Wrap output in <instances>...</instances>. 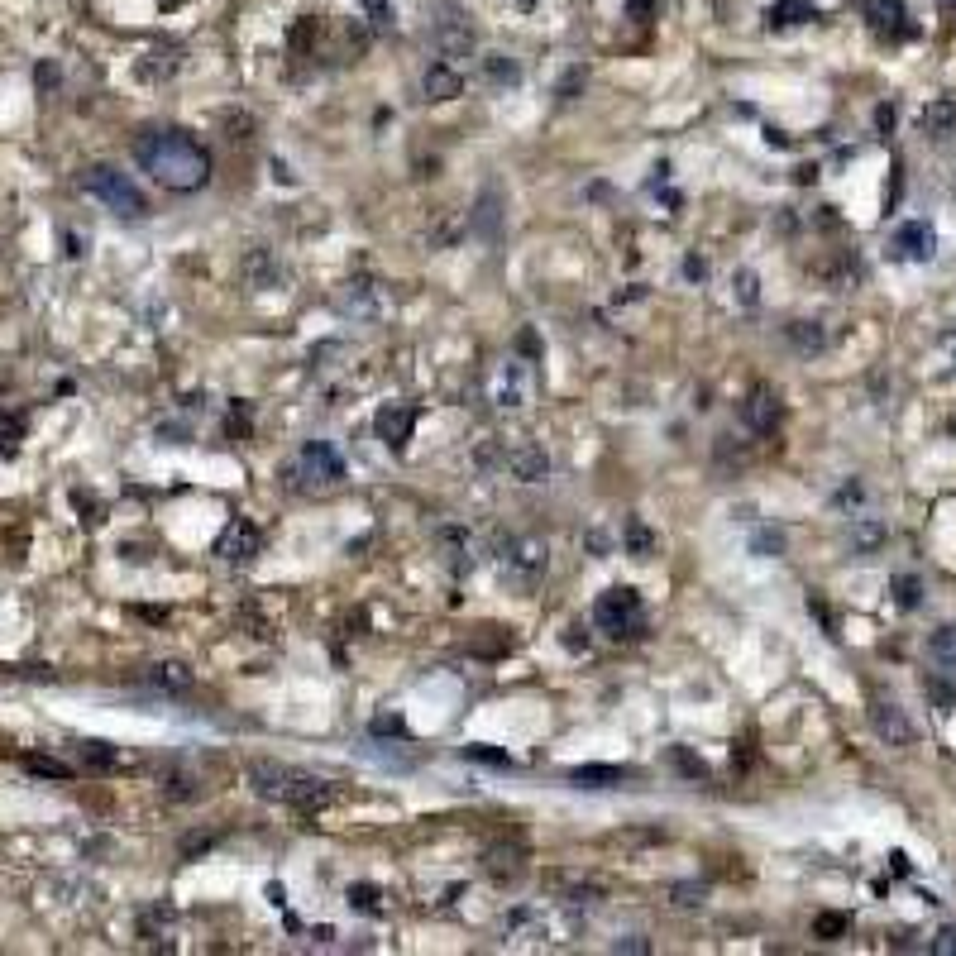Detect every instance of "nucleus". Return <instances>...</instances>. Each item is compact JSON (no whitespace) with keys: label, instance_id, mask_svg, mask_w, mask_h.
<instances>
[{"label":"nucleus","instance_id":"nucleus-46","mask_svg":"<svg viewBox=\"0 0 956 956\" xmlns=\"http://www.w3.org/2000/svg\"><path fill=\"white\" fill-rule=\"evenodd\" d=\"M928 952H933V956H956V928H937L933 942H928Z\"/></svg>","mask_w":956,"mask_h":956},{"label":"nucleus","instance_id":"nucleus-31","mask_svg":"<svg viewBox=\"0 0 956 956\" xmlns=\"http://www.w3.org/2000/svg\"><path fill=\"white\" fill-rule=\"evenodd\" d=\"M732 302H737L741 311L761 306V278H756L751 268H737V273H732Z\"/></svg>","mask_w":956,"mask_h":956},{"label":"nucleus","instance_id":"nucleus-51","mask_svg":"<svg viewBox=\"0 0 956 956\" xmlns=\"http://www.w3.org/2000/svg\"><path fill=\"white\" fill-rule=\"evenodd\" d=\"M373 732H392V737H402V732H407V722H402V717H373Z\"/></svg>","mask_w":956,"mask_h":956},{"label":"nucleus","instance_id":"nucleus-13","mask_svg":"<svg viewBox=\"0 0 956 956\" xmlns=\"http://www.w3.org/2000/svg\"><path fill=\"white\" fill-rule=\"evenodd\" d=\"M502 474L522 478V483H541V478H550V455H545L536 440H517V445H507Z\"/></svg>","mask_w":956,"mask_h":956},{"label":"nucleus","instance_id":"nucleus-25","mask_svg":"<svg viewBox=\"0 0 956 956\" xmlns=\"http://www.w3.org/2000/svg\"><path fill=\"white\" fill-rule=\"evenodd\" d=\"M622 550H627L631 560H651L655 555V536L641 517H627V522H622Z\"/></svg>","mask_w":956,"mask_h":956},{"label":"nucleus","instance_id":"nucleus-20","mask_svg":"<svg viewBox=\"0 0 956 956\" xmlns=\"http://www.w3.org/2000/svg\"><path fill=\"white\" fill-rule=\"evenodd\" d=\"M818 20V5H808V0H775V5H765V24L770 29H799V24H813Z\"/></svg>","mask_w":956,"mask_h":956},{"label":"nucleus","instance_id":"nucleus-4","mask_svg":"<svg viewBox=\"0 0 956 956\" xmlns=\"http://www.w3.org/2000/svg\"><path fill=\"white\" fill-rule=\"evenodd\" d=\"M593 627L608 631L612 641H631L646 631V608L636 598V588H608L598 603H593Z\"/></svg>","mask_w":956,"mask_h":956},{"label":"nucleus","instance_id":"nucleus-10","mask_svg":"<svg viewBox=\"0 0 956 956\" xmlns=\"http://www.w3.org/2000/svg\"><path fill=\"white\" fill-rule=\"evenodd\" d=\"M263 550V531L249 517H235V522L220 531V541H216V555L220 560H230V565H244V560H254Z\"/></svg>","mask_w":956,"mask_h":956},{"label":"nucleus","instance_id":"nucleus-29","mask_svg":"<svg viewBox=\"0 0 956 956\" xmlns=\"http://www.w3.org/2000/svg\"><path fill=\"white\" fill-rule=\"evenodd\" d=\"M163 794L177 799V804H192V799L206 794V784L196 780V775H187V770H168V775H163Z\"/></svg>","mask_w":956,"mask_h":956},{"label":"nucleus","instance_id":"nucleus-50","mask_svg":"<svg viewBox=\"0 0 956 956\" xmlns=\"http://www.w3.org/2000/svg\"><path fill=\"white\" fill-rule=\"evenodd\" d=\"M684 278H689V283H703V278H708V263L698 259V254H689V259H684Z\"/></svg>","mask_w":956,"mask_h":956},{"label":"nucleus","instance_id":"nucleus-52","mask_svg":"<svg viewBox=\"0 0 956 956\" xmlns=\"http://www.w3.org/2000/svg\"><path fill=\"white\" fill-rule=\"evenodd\" d=\"M861 498H866V493H861V483H847V488L837 493V507H856Z\"/></svg>","mask_w":956,"mask_h":956},{"label":"nucleus","instance_id":"nucleus-34","mask_svg":"<svg viewBox=\"0 0 956 956\" xmlns=\"http://www.w3.org/2000/svg\"><path fill=\"white\" fill-rule=\"evenodd\" d=\"M890 593H894L899 608H918V603H923V584H918L913 574H899V579L890 584Z\"/></svg>","mask_w":956,"mask_h":956},{"label":"nucleus","instance_id":"nucleus-37","mask_svg":"<svg viewBox=\"0 0 956 956\" xmlns=\"http://www.w3.org/2000/svg\"><path fill=\"white\" fill-rule=\"evenodd\" d=\"M670 761L679 765V770H684V775H689V780H708V765L698 761V756H689V751H684V746H674V751H670Z\"/></svg>","mask_w":956,"mask_h":956},{"label":"nucleus","instance_id":"nucleus-22","mask_svg":"<svg viewBox=\"0 0 956 956\" xmlns=\"http://www.w3.org/2000/svg\"><path fill=\"white\" fill-rule=\"evenodd\" d=\"M149 684L163 689V694H187L192 689V670L182 660H158V665H149Z\"/></svg>","mask_w":956,"mask_h":956},{"label":"nucleus","instance_id":"nucleus-8","mask_svg":"<svg viewBox=\"0 0 956 956\" xmlns=\"http://www.w3.org/2000/svg\"><path fill=\"white\" fill-rule=\"evenodd\" d=\"M861 15H866L870 29H875L880 39H890V44H904V39L918 34V24H913L904 0H861Z\"/></svg>","mask_w":956,"mask_h":956},{"label":"nucleus","instance_id":"nucleus-44","mask_svg":"<svg viewBox=\"0 0 956 956\" xmlns=\"http://www.w3.org/2000/svg\"><path fill=\"white\" fill-rule=\"evenodd\" d=\"M459 239V220L455 216H445L440 225L431 230V249H445V244H455Z\"/></svg>","mask_w":956,"mask_h":956},{"label":"nucleus","instance_id":"nucleus-30","mask_svg":"<svg viewBox=\"0 0 956 956\" xmlns=\"http://www.w3.org/2000/svg\"><path fill=\"white\" fill-rule=\"evenodd\" d=\"M956 130V101H933V106L923 110V134H933V139H942V134Z\"/></svg>","mask_w":956,"mask_h":956},{"label":"nucleus","instance_id":"nucleus-53","mask_svg":"<svg viewBox=\"0 0 956 956\" xmlns=\"http://www.w3.org/2000/svg\"><path fill=\"white\" fill-rule=\"evenodd\" d=\"M268 904H273V909H283V904H287V890H283V885H268Z\"/></svg>","mask_w":956,"mask_h":956},{"label":"nucleus","instance_id":"nucleus-12","mask_svg":"<svg viewBox=\"0 0 956 956\" xmlns=\"http://www.w3.org/2000/svg\"><path fill=\"white\" fill-rule=\"evenodd\" d=\"M239 278L254 287V292H273V287L287 283V268H283V259H278L273 249H249L244 263H239Z\"/></svg>","mask_w":956,"mask_h":956},{"label":"nucleus","instance_id":"nucleus-1","mask_svg":"<svg viewBox=\"0 0 956 956\" xmlns=\"http://www.w3.org/2000/svg\"><path fill=\"white\" fill-rule=\"evenodd\" d=\"M134 158L168 192H201L211 182V153L182 130H149L134 144Z\"/></svg>","mask_w":956,"mask_h":956},{"label":"nucleus","instance_id":"nucleus-33","mask_svg":"<svg viewBox=\"0 0 956 956\" xmlns=\"http://www.w3.org/2000/svg\"><path fill=\"white\" fill-rule=\"evenodd\" d=\"M345 904L354 913H378V909H383V904H378V885H349Z\"/></svg>","mask_w":956,"mask_h":956},{"label":"nucleus","instance_id":"nucleus-40","mask_svg":"<svg viewBox=\"0 0 956 956\" xmlns=\"http://www.w3.org/2000/svg\"><path fill=\"white\" fill-rule=\"evenodd\" d=\"M364 5H369V24L378 29V34H388L392 24H397V15H392L388 0H364Z\"/></svg>","mask_w":956,"mask_h":956},{"label":"nucleus","instance_id":"nucleus-18","mask_svg":"<svg viewBox=\"0 0 956 956\" xmlns=\"http://www.w3.org/2000/svg\"><path fill=\"white\" fill-rule=\"evenodd\" d=\"M469 230H474L478 239H498L502 230V192L498 187H483L474 201V211H469Z\"/></svg>","mask_w":956,"mask_h":956},{"label":"nucleus","instance_id":"nucleus-11","mask_svg":"<svg viewBox=\"0 0 956 956\" xmlns=\"http://www.w3.org/2000/svg\"><path fill=\"white\" fill-rule=\"evenodd\" d=\"M431 39H435V53H440L445 63H464V58H474V34H469V24L459 20V10H455V15H440V20H435Z\"/></svg>","mask_w":956,"mask_h":956},{"label":"nucleus","instance_id":"nucleus-6","mask_svg":"<svg viewBox=\"0 0 956 956\" xmlns=\"http://www.w3.org/2000/svg\"><path fill=\"white\" fill-rule=\"evenodd\" d=\"M498 560L512 579L536 584L545 574V565H550V545H545L541 536H507V541H498Z\"/></svg>","mask_w":956,"mask_h":956},{"label":"nucleus","instance_id":"nucleus-2","mask_svg":"<svg viewBox=\"0 0 956 956\" xmlns=\"http://www.w3.org/2000/svg\"><path fill=\"white\" fill-rule=\"evenodd\" d=\"M249 784L259 789L263 799H273V804H287V808H302V813L330 804V784H326V780H316V775H302V770H292V765H278V761H254V765H249Z\"/></svg>","mask_w":956,"mask_h":956},{"label":"nucleus","instance_id":"nucleus-48","mask_svg":"<svg viewBox=\"0 0 956 956\" xmlns=\"http://www.w3.org/2000/svg\"><path fill=\"white\" fill-rule=\"evenodd\" d=\"M464 761H483V765H512L502 751H488V746H464Z\"/></svg>","mask_w":956,"mask_h":956},{"label":"nucleus","instance_id":"nucleus-17","mask_svg":"<svg viewBox=\"0 0 956 956\" xmlns=\"http://www.w3.org/2000/svg\"><path fill=\"white\" fill-rule=\"evenodd\" d=\"M741 421H746L756 435H770L775 431V421H780V397H775L770 388H751L746 392V402H741Z\"/></svg>","mask_w":956,"mask_h":956},{"label":"nucleus","instance_id":"nucleus-38","mask_svg":"<svg viewBox=\"0 0 956 956\" xmlns=\"http://www.w3.org/2000/svg\"><path fill=\"white\" fill-rule=\"evenodd\" d=\"M24 765H29L34 775H48V780H67V775H72V770H67L63 761H53V756H29Z\"/></svg>","mask_w":956,"mask_h":956},{"label":"nucleus","instance_id":"nucleus-7","mask_svg":"<svg viewBox=\"0 0 956 956\" xmlns=\"http://www.w3.org/2000/svg\"><path fill=\"white\" fill-rule=\"evenodd\" d=\"M340 311L354 321H383L392 311V297L378 278H349L345 292H340Z\"/></svg>","mask_w":956,"mask_h":956},{"label":"nucleus","instance_id":"nucleus-35","mask_svg":"<svg viewBox=\"0 0 956 956\" xmlns=\"http://www.w3.org/2000/svg\"><path fill=\"white\" fill-rule=\"evenodd\" d=\"M928 651H933L942 665H956V627H942V631H937L933 641H928Z\"/></svg>","mask_w":956,"mask_h":956},{"label":"nucleus","instance_id":"nucleus-45","mask_svg":"<svg viewBox=\"0 0 956 956\" xmlns=\"http://www.w3.org/2000/svg\"><path fill=\"white\" fill-rule=\"evenodd\" d=\"M703 899H708L703 885H674V904H679V909H698Z\"/></svg>","mask_w":956,"mask_h":956},{"label":"nucleus","instance_id":"nucleus-21","mask_svg":"<svg viewBox=\"0 0 956 956\" xmlns=\"http://www.w3.org/2000/svg\"><path fill=\"white\" fill-rule=\"evenodd\" d=\"M177 67H182V48L177 44H153L149 53H144V63H139V77H144V82H168Z\"/></svg>","mask_w":956,"mask_h":956},{"label":"nucleus","instance_id":"nucleus-27","mask_svg":"<svg viewBox=\"0 0 956 956\" xmlns=\"http://www.w3.org/2000/svg\"><path fill=\"white\" fill-rule=\"evenodd\" d=\"M569 780L584 784V789H608V784L631 780V770H617V765H574Z\"/></svg>","mask_w":956,"mask_h":956},{"label":"nucleus","instance_id":"nucleus-16","mask_svg":"<svg viewBox=\"0 0 956 956\" xmlns=\"http://www.w3.org/2000/svg\"><path fill=\"white\" fill-rule=\"evenodd\" d=\"M493 407H502V412L526 407V369L517 359L498 364V373H493Z\"/></svg>","mask_w":956,"mask_h":956},{"label":"nucleus","instance_id":"nucleus-55","mask_svg":"<svg viewBox=\"0 0 956 956\" xmlns=\"http://www.w3.org/2000/svg\"><path fill=\"white\" fill-rule=\"evenodd\" d=\"M875 120H880V130H890V125H894V110L880 106V110H875Z\"/></svg>","mask_w":956,"mask_h":956},{"label":"nucleus","instance_id":"nucleus-36","mask_svg":"<svg viewBox=\"0 0 956 956\" xmlns=\"http://www.w3.org/2000/svg\"><path fill=\"white\" fill-rule=\"evenodd\" d=\"M780 550H784V531H770V526H765V531H756V541H751V555H765V560H770V555H780Z\"/></svg>","mask_w":956,"mask_h":956},{"label":"nucleus","instance_id":"nucleus-43","mask_svg":"<svg viewBox=\"0 0 956 956\" xmlns=\"http://www.w3.org/2000/svg\"><path fill=\"white\" fill-rule=\"evenodd\" d=\"M928 698H933L937 708L947 713V708L956 703V684H947V679H937V674H933V679H928Z\"/></svg>","mask_w":956,"mask_h":956},{"label":"nucleus","instance_id":"nucleus-41","mask_svg":"<svg viewBox=\"0 0 956 956\" xmlns=\"http://www.w3.org/2000/svg\"><path fill=\"white\" fill-rule=\"evenodd\" d=\"M813 933L823 937V942H832V937L847 933V913H823L818 923H813Z\"/></svg>","mask_w":956,"mask_h":956},{"label":"nucleus","instance_id":"nucleus-26","mask_svg":"<svg viewBox=\"0 0 956 956\" xmlns=\"http://www.w3.org/2000/svg\"><path fill=\"white\" fill-rule=\"evenodd\" d=\"M784 335H789V345L799 349V354H823L827 349V330L818 326V321H789Z\"/></svg>","mask_w":956,"mask_h":956},{"label":"nucleus","instance_id":"nucleus-54","mask_svg":"<svg viewBox=\"0 0 956 956\" xmlns=\"http://www.w3.org/2000/svg\"><path fill=\"white\" fill-rule=\"evenodd\" d=\"M565 646H569V651H579V646H588V631H584V636H579V627H569V636H565Z\"/></svg>","mask_w":956,"mask_h":956},{"label":"nucleus","instance_id":"nucleus-15","mask_svg":"<svg viewBox=\"0 0 956 956\" xmlns=\"http://www.w3.org/2000/svg\"><path fill=\"white\" fill-rule=\"evenodd\" d=\"M870 727H875V737L885 741V746H913V737H918L913 722L904 717V708H899V703H885V698L870 708Z\"/></svg>","mask_w":956,"mask_h":956},{"label":"nucleus","instance_id":"nucleus-32","mask_svg":"<svg viewBox=\"0 0 956 956\" xmlns=\"http://www.w3.org/2000/svg\"><path fill=\"white\" fill-rule=\"evenodd\" d=\"M77 756H82V765H91V770H115V765H120V751H115L110 741H77Z\"/></svg>","mask_w":956,"mask_h":956},{"label":"nucleus","instance_id":"nucleus-24","mask_svg":"<svg viewBox=\"0 0 956 956\" xmlns=\"http://www.w3.org/2000/svg\"><path fill=\"white\" fill-rule=\"evenodd\" d=\"M478 63H483V82L488 87H517L522 82V63L507 58V53H483Z\"/></svg>","mask_w":956,"mask_h":956},{"label":"nucleus","instance_id":"nucleus-56","mask_svg":"<svg viewBox=\"0 0 956 956\" xmlns=\"http://www.w3.org/2000/svg\"><path fill=\"white\" fill-rule=\"evenodd\" d=\"M158 5H163V10H177V5H187V0H158Z\"/></svg>","mask_w":956,"mask_h":956},{"label":"nucleus","instance_id":"nucleus-49","mask_svg":"<svg viewBox=\"0 0 956 956\" xmlns=\"http://www.w3.org/2000/svg\"><path fill=\"white\" fill-rule=\"evenodd\" d=\"M612 952H631V956H641V952H651V942H646L641 933H631V937H617V942H612Z\"/></svg>","mask_w":956,"mask_h":956},{"label":"nucleus","instance_id":"nucleus-23","mask_svg":"<svg viewBox=\"0 0 956 956\" xmlns=\"http://www.w3.org/2000/svg\"><path fill=\"white\" fill-rule=\"evenodd\" d=\"M440 545H445V555H450L455 574L474 569V536H469L464 526H440Z\"/></svg>","mask_w":956,"mask_h":956},{"label":"nucleus","instance_id":"nucleus-5","mask_svg":"<svg viewBox=\"0 0 956 956\" xmlns=\"http://www.w3.org/2000/svg\"><path fill=\"white\" fill-rule=\"evenodd\" d=\"M345 478V459L330 450L326 440H306L297 464L283 469V483L287 488H335Z\"/></svg>","mask_w":956,"mask_h":956},{"label":"nucleus","instance_id":"nucleus-3","mask_svg":"<svg viewBox=\"0 0 956 956\" xmlns=\"http://www.w3.org/2000/svg\"><path fill=\"white\" fill-rule=\"evenodd\" d=\"M82 192L96 196L106 211H115V216H125V220H144V216H149V201H144V192H139L125 173L106 168V163H96V168L82 173Z\"/></svg>","mask_w":956,"mask_h":956},{"label":"nucleus","instance_id":"nucleus-47","mask_svg":"<svg viewBox=\"0 0 956 956\" xmlns=\"http://www.w3.org/2000/svg\"><path fill=\"white\" fill-rule=\"evenodd\" d=\"M584 545L593 550V555H598V560H603V555H612V536L603 531V526H593V531L584 536Z\"/></svg>","mask_w":956,"mask_h":956},{"label":"nucleus","instance_id":"nucleus-39","mask_svg":"<svg viewBox=\"0 0 956 956\" xmlns=\"http://www.w3.org/2000/svg\"><path fill=\"white\" fill-rule=\"evenodd\" d=\"M20 431L24 426L15 416H0V455H15V450H20Z\"/></svg>","mask_w":956,"mask_h":956},{"label":"nucleus","instance_id":"nucleus-9","mask_svg":"<svg viewBox=\"0 0 956 956\" xmlns=\"http://www.w3.org/2000/svg\"><path fill=\"white\" fill-rule=\"evenodd\" d=\"M890 254L904 263H928L937 254V230L928 220H904L890 239Z\"/></svg>","mask_w":956,"mask_h":956},{"label":"nucleus","instance_id":"nucleus-28","mask_svg":"<svg viewBox=\"0 0 956 956\" xmlns=\"http://www.w3.org/2000/svg\"><path fill=\"white\" fill-rule=\"evenodd\" d=\"M851 550H880L885 545V536H890V526L880 522V517H851Z\"/></svg>","mask_w":956,"mask_h":956},{"label":"nucleus","instance_id":"nucleus-14","mask_svg":"<svg viewBox=\"0 0 956 956\" xmlns=\"http://www.w3.org/2000/svg\"><path fill=\"white\" fill-rule=\"evenodd\" d=\"M412 426H416V407H407V402L378 407V416H373V431H378V440H383L388 450H407Z\"/></svg>","mask_w":956,"mask_h":956},{"label":"nucleus","instance_id":"nucleus-19","mask_svg":"<svg viewBox=\"0 0 956 956\" xmlns=\"http://www.w3.org/2000/svg\"><path fill=\"white\" fill-rule=\"evenodd\" d=\"M421 91H426V101H455L464 91V77H459L455 63H431L421 77Z\"/></svg>","mask_w":956,"mask_h":956},{"label":"nucleus","instance_id":"nucleus-42","mask_svg":"<svg viewBox=\"0 0 956 956\" xmlns=\"http://www.w3.org/2000/svg\"><path fill=\"white\" fill-rule=\"evenodd\" d=\"M488 870H493V875H517V870H522V851H493V856H488Z\"/></svg>","mask_w":956,"mask_h":956}]
</instances>
